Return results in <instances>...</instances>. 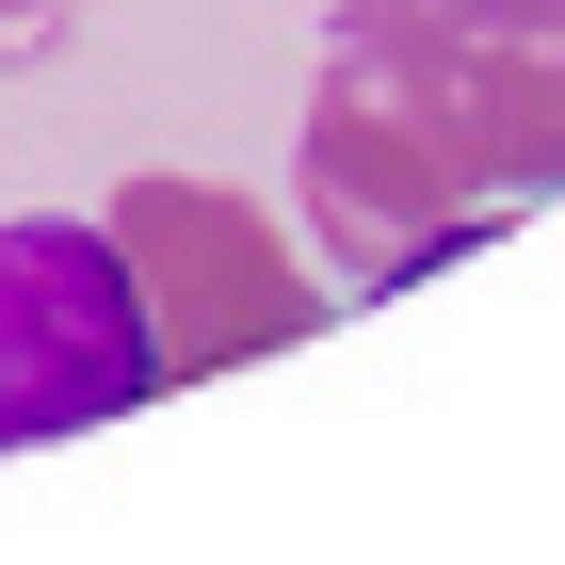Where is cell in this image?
I'll return each mask as SVG.
<instances>
[{"label": "cell", "instance_id": "cell-1", "mask_svg": "<svg viewBox=\"0 0 565 565\" xmlns=\"http://www.w3.org/2000/svg\"><path fill=\"white\" fill-rule=\"evenodd\" d=\"M291 194H307V243H323V291H420L436 259H469L501 226V194L452 178L420 82L372 65V49H323L307 130H291Z\"/></svg>", "mask_w": 565, "mask_h": 565}, {"label": "cell", "instance_id": "cell-4", "mask_svg": "<svg viewBox=\"0 0 565 565\" xmlns=\"http://www.w3.org/2000/svg\"><path fill=\"white\" fill-rule=\"evenodd\" d=\"M404 82H420V114H436V146H452L469 194H501V211L565 194V0H484L469 33L436 65H404Z\"/></svg>", "mask_w": 565, "mask_h": 565}, {"label": "cell", "instance_id": "cell-2", "mask_svg": "<svg viewBox=\"0 0 565 565\" xmlns=\"http://www.w3.org/2000/svg\"><path fill=\"white\" fill-rule=\"evenodd\" d=\"M162 404V340L97 211H0V452Z\"/></svg>", "mask_w": 565, "mask_h": 565}, {"label": "cell", "instance_id": "cell-3", "mask_svg": "<svg viewBox=\"0 0 565 565\" xmlns=\"http://www.w3.org/2000/svg\"><path fill=\"white\" fill-rule=\"evenodd\" d=\"M114 259H130L146 291V340H162V388H194V372H243V355H291L307 323H323V275L275 243V211H243V194H211V178H130L114 194Z\"/></svg>", "mask_w": 565, "mask_h": 565}, {"label": "cell", "instance_id": "cell-5", "mask_svg": "<svg viewBox=\"0 0 565 565\" xmlns=\"http://www.w3.org/2000/svg\"><path fill=\"white\" fill-rule=\"evenodd\" d=\"M469 17H484V0H340V49H372V65H436Z\"/></svg>", "mask_w": 565, "mask_h": 565}, {"label": "cell", "instance_id": "cell-7", "mask_svg": "<svg viewBox=\"0 0 565 565\" xmlns=\"http://www.w3.org/2000/svg\"><path fill=\"white\" fill-rule=\"evenodd\" d=\"M0 65H17V49H0Z\"/></svg>", "mask_w": 565, "mask_h": 565}, {"label": "cell", "instance_id": "cell-6", "mask_svg": "<svg viewBox=\"0 0 565 565\" xmlns=\"http://www.w3.org/2000/svg\"><path fill=\"white\" fill-rule=\"evenodd\" d=\"M49 33H65V0H0V49H17V65H33Z\"/></svg>", "mask_w": 565, "mask_h": 565}]
</instances>
